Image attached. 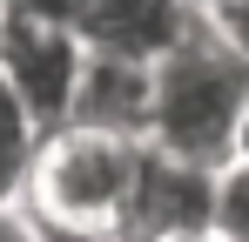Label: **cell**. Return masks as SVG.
Returning a JSON list of instances; mask_svg holds the SVG:
<instances>
[{
  "label": "cell",
  "mask_w": 249,
  "mask_h": 242,
  "mask_svg": "<svg viewBox=\"0 0 249 242\" xmlns=\"http://www.w3.org/2000/svg\"><path fill=\"white\" fill-rule=\"evenodd\" d=\"M142 168H148V135L61 121L41 141L20 208L34 215V229L47 242H122Z\"/></svg>",
  "instance_id": "cell-1"
},
{
  "label": "cell",
  "mask_w": 249,
  "mask_h": 242,
  "mask_svg": "<svg viewBox=\"0 0 249 242\" xmlns=\"http://www.w3.org/2000/svg\"><path fill=\"white\" fill-rule=\"evenodd\" d=\"M249 108V61L229 47L215 20H196L189 34L155 61V115H148V141L189 161H236V135H243Z\"/></svg>",
  "instance_id": "cell-2"
},
{
  "label": "cell",
  "mask_w": 249,
  "mask_h": 242,
  "mask_svg": "<svg viewBox=\"0 0 249 242\" xmlns=\"http://www.w3.org/2000/svg\"><path fill=\"white\" fill-rule=\"evenodd\" d=\"M88 74V40L74 20L54 14H14L0 7V81L34 108L41 128L74 121V94Z\"/></svg>",
  "instance_id": "cell-3"
},
{
  "label": "cell",
  "mask_w": 249,
  "mask_h": 242,
  "mask_svg": "<svg viewBox=\"0 0 249 242\" xmlns=\"http://www.w3.org/2000/svg\"><path fill=\"white\" fill-rule=\"evenodd\" d=\"M215 175L209 161L168 155L148 141V168H142V189L128 208L122 242H175V236H215Z\"/></svg>",
  "instance_id": "cell-4"
},
{
  "label": "cell",
  "mask_w": 249,
  "mask_h": 242,
  "mask_svg": "<svg viewBox=\"0 0 249 242\" xmlns=\"http://www.w3.org/2000/svg\"><path fill=\"white\" fill-rule=\"evenodd\" d=\"M196 20H202V7H189V0H81V14H74L88 47L128 54V61H162Z\"/></svg>",
  "instance_id": "cell-5"
},
{
  "label": "cell",
  "mask_w": 249,
  "mask_h": 242,
  "mask_svg": "<svg viewBox=\"0 0 249 242\" xmlns=\"http://www.w3.org/2000/svg\"><path fill=\"white\" fill-rule=\"evenodd\" d=\"M148 115H155V61H128V54L88 47V74H81V94H74V121L115 128V135H148Z\"/></svg>",
  "instance_id": "cell-6"
},
{
  "label": "cell",
  "mask_w": 249,
  "mask_h": 242,
  "mask_svg": "<svg viewBox=\"0 0 249 242\" xmlns=\"http://www.w3.org/2000/svg\"><path fill=\"white\" fill-rule=\"evenodd\" d=\"M41 141H47V128L34 121V108L0 81V215L27 202V175L41 161Z\"/></svg>",
  "instance_id": "cell-7"
},
{
  "label": "cell",
  "mask_w": 249,
  "mask_h": 242,
  "mask_svg": "<svg viewBox=\"0 0 249 242\" xmlns=\"http://www.w3.org/2000/svg\"><path fill=\"white\" fill-rule=\"evenodd\" d=\"M215 242H249V161H222L215 175Z\"/></svg>",
  "instance_id": "cell-8"
},
{
  "label": "cell",
  "mask_w": 249,
  "mask_h": 242,
  "mask_svg": "<svg viewBox=\"0 0 249 242\" xmlns=\"http://www.w3.org/2000/svg\"><path fill=\"white\" fill-rule=\"evenodd\" d=\"M209 20H215V27L229 34V47H236V54L249 61V0H222V7H215Z\"/></svg>",
  "instance_id": "cell-9"
},
{
  "label": "cell",
  "mask_w": 249,
  "mask_h": 242,
  "mask_svg": "<svg viewBox=\"0 0 249 242\" xmlns=\"http://www.w3.org/2000/svg\"><path fill=\"white\" fill-rule=\"evenodd\" d=\"M0 7H14V14H54V20L81 14V0H0Z\"/></svg>",
  "instance_id": "cell-10"
},
{
  "label": "cell",
  "mask_w": 249,
  "mask_h": 242,
  "mask_svg": "<svg viewBox=\"0 0 249 242\" xmlns=\"http://www.w3.org/2000/svg\"><path fill=\"white\" fill-rule=\"evenodd\" d=\"M236 155L249 161V108H243V135H236Z\"/></svg>",
  "instance_id": "cell-11"
},
{
  "label": "cell",
  "mask_w": 249,
  "mask_h": 242,
  "mask_svg": "<svg viewBox=\"0 0 249 242\" xmlns=\"http://www.w3.org/2000/svg\"><path fill=\"white\" fill-rule=\"evenodd\" d=\"M189 7H202V14H215V7H222V0H189Z\"/></svg>",
  "instance_id": "cell-12"
},
{
  "label": "cell",
  "mask_w": 249,
  "mask_h": 242,
  "mask_svg": "<svg viewBox=\"0 0 249 242\" xmlns=\"http://www.w3.org/2000/svg\"><path fill=\"white\" fill-rule=\"evenodd\" d=\"M175 242H215V236H175Z\"/></svg>",
  "instance_id": "cell-13"
}]
</instances>
